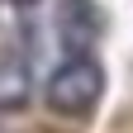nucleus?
Wrapping results in <instances>:
<instances>
[{"label": "nucleus", "mask_w": 133, "mask_h": 133, "mask_svg": "<svg viewBox=\"0 0 133 133\" xmlns=\"http://www.w3.org/2000/svg\"><path fill=\"white\" fill-rule=\"evenodd\" d=\"M29 100V62L19 52H0V109H14Z\"/></svg>", "instance_id": "7ed1b4c3"}, {"label": "nucleus", "mask_w": 133, "mask_h": 133, "mask_svg": "<svg viewBox=\"0 0 133 133\" xmlns=\"http://www.w3.org/2000/svg\"><path fill=\"white\" fill-rule=\"evenodd\" d=\"M100 90H105V71L95 57H66L52 76H48V105L57 114H86L95 109Z\"/></svg>", "instance_id": "f257e3e1"}, {"label": "nucleus", "mask_w": 133, "mask_h": 133, "mask_svg": "<svg viewBox=\"0 0 133 133\" xmlns=\"http://www.w3.org/2000/svg\"><path fill=\"white\" fill-rule=\"evenodd\" d=\"M14 5H33V0H14Z\"/></svg>", "instance_id": "20e7f679"}, {"label": "nucleus", "mask_w": 133, "mask_h": 133, "mask_svg": "<svg viewBox=\"0 0 133 133\" xmlns=\"http://www.w3.org/2000/svg\"><path fill=\"white\" fill-rule=\"evenodd\" d=\"M52 29H57L62 48H66V57H90V43L100 38L105 19H100L95 0H57Z\"/></svg>", "instance_id": "f03ea898"}]
</instances>
